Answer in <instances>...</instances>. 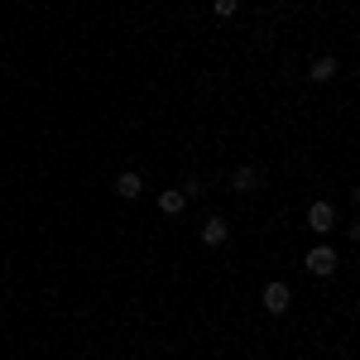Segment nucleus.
I'll list each match as a JSON object with an SVG mask.
<instances>
[{
  "instance_id": "f257e3e1",
  "label": "nucleus",
  "mask_w": 360,
  "mask_h": 360,
  "mask_svg": "<svg viewBox=\"0 0 360 360\" xmlns=\"http://www.w3.org/2000/svg\"><path fill=\"white\" fill-rule=\"evenodd\" d=\"M307 226H312L317 236H332V226H336L332 202H312V212H307Z\"/></svg>"
},
{
  "instance_id": "f03ea898",
  "label": "nucleus",
  "mask_w": 360,
  "mask_h": 360,
  "mask_svg": "<svg viewBox=\"0 0 360 360\" xmlns=\"http://www.w3.org/2000/svg\"><path fill=\"white\" fill-rule=\"evenodd\" d=\"M307 269H312V274H332V269H336V250L332 245H317L312 255H307Z\"/></svg>"
},
{
  "instance_id": "7ed1b4c3",
  "label": "nucleus",
  "mask_w": 360,
  "mask_h": 360,
  "mask_svg": "<svg viewBox=\"0 0 360 360\" xmlns=\"http://www.w3.org/2000/svg\"><path fill=\"white\" fill-rule=\"evenodd\" d=\"M288 303H293L288 283H269V288H264V307H269V312H288Z\"/></svg>"
},
{
  "instance_id": "20e7f679",
  "label": "nucleus",
  "mask_w": 360,
  "mask_h": 360,
  "mask_svg": "<svg viewBox=\"0 0 360 360\" xmlns=\"http://www.w3.org/2000/svg\"><path fill=\"white\" fill-rule=\"evenodd\" d=\"M115 193H120V197H139V193H144V178H139L135 168L120 173V178H115Z\"/></svg>"
},
{
  "instance_id": "39448f33",
  "label": "nucleus",
  "mask_w": 360,
  "mask_h": 360,
  "mask_svg": "<svg viewBox=\"0 0 360 360\" xmlns=\"http://www.w3.org/2000/svg\"><path fill=\"white\" fill-rule=\"evenodd\" d=\"M307 77H312V82H332L336 77V58H317V63L307 68Z\"/></svg>"
},
{
  "instance_id": "423d86ee",
  "label": "nucleus",
  "mask_w": 360,
  "mask_h": 360,
  "mask_svg": "<svg viewBox=\"0 0 360 360\" xmlns=\"http://www.w3.org/2000/svg\"><path fill=\"white\" fill-rule=\"evenodd\" d=\"M231 188H236V193H255V188H259V173H255V168H236Z\"/></svg>"
},
{
  "instance_id": "0eeeda50",
  "label": "nucleus",
  "mask_w": 360,
  "mask_h": 360,
  "mask_svg": "<svg viewBox=\"0 0 360 360\" xmlns=\"http://www.w3.org/2000/svg\"><path fill=\"white\" fill-rule=\"evenodd\" d=\"M202 240H207V245H221V240H226V221H221V217H212V221L202 226Z\"/></svg>"
},
{
  "instance_id": "6e6552de",
  "label": "nucleus",
  "mask_w": 360,
  "mask_h": 360,
  "mask_svg": "<svg viewBox=\"0 0 360 360\" xmlns=\"http://www.w3.org/2000/svg\"><path fill=\"white\" fill-rule=\"evenodd\" d=\"M159 207H164L168 217H173V212H183V207H188V197L178 193V188H168V193H164V197H159Z\"/></svg>"
},
{
  "instance_id": "1a4fd4ad",
  "label": "nucleus",
  "mask_w": 360,
  "mask_h": 360,
  "mask_svg": "<svg viewBox=\"0 0 360 360\" xmlns=\"http://www.w3.org/2000/svg\"><path fill=\"white\" fill-rule=\"evenodd\" d=\"M217 15H221V20H231V15H236V0H217Z\"/></svg>"
}]
</instances>
